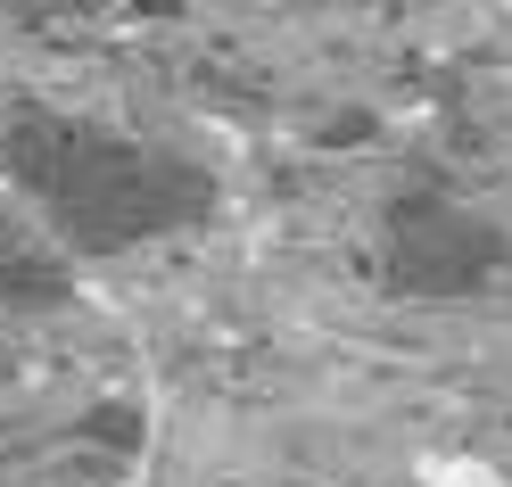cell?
<instances>
[{"label": "cell", "instance_id": "cell-2", "mask_svg": "<svg viewBox=\"0 0 512 487\" xmlns=\"http://www.w3.org/2000/svg\"><path fill=\"white\" fill-rule=\"evenodd\" d=\"M504 265V240L479 223L471 207H446V199H405L397 207V232H389V273L405 298H463Z\"/></svg>", "mask_w": 512, "mask_h": 487}, {"label": "cell", "instance_id": "cell-1", "mask_svg": "<svg viewBox=\"0 0 512 487\" xmlns=\"http://www.w3.org/2000/svg\"><path fill=\"white\" fill-rule=\"evenodd\" d=\"M9 166L42 199L50 240L75 256H116L133 240L182 232L215 207V182L199 166H182L133 133H108L91 116H25L9 141Z\"/></svg>", "mask_w": 512, "mask_h": 487}]
</instances>
